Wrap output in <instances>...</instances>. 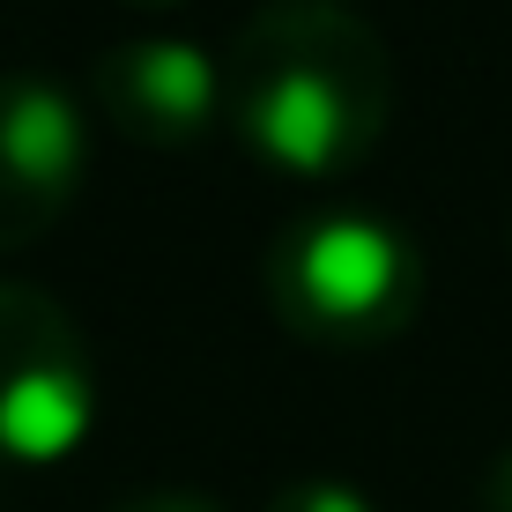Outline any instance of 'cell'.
<instances>
[{"label":"cell","instance_id":"1","mask_svg":"<svg viewBox=\"0 0 512 512\" xmlns=\"http://www.w3.org/2000/svg\"><path fill=\"white\" fill-rule=\"evenodd\" d=\"M394 52L349 0H268L223 52V119L282 179H342L379 149Z\"/></svg>","mask_w":512,"mask_h":512},{"label":"cell","instance_id":"2","mask_svg":"<svg viewBox=\"0 0 512 512\" xmlns=\"http://www.w3.org/2000/svg\"><path fill=\"white\" fill-rule=\"evenodd\" d=\"M268 305L305 349L364 357L423 312V253L401 223L372 208H320L282 223L268 245Z\"/></svg>","mask_w":512,"mask_h":512},{"label":"cell","instance_id":"3","mask_svg":"<svg viewBox=\"0 0 512 512\" xmlns=\"http://www.w3.org/2000/svg\"><path fill=\"white\" fill-rule=\"evenodd\" d=\"M104 372L82 320L38 282H0V468H60L90 446Z\"/></svg>","mask_w":512,"mask_h":512},{"label":"cell","instance_id":"4","mask_svg":"<svg viewBox=\"0 0 512 512\" xmlns=\"http://www.w3.org/2000/svg\"><path fill=\"white\" fill-rule=\"evenodd\" d=\"M90 179V119L45 75H0V253L52 238Z\"/></svg>","mask_w":512,"mask_h":512},{"label":"cell","instance_id":"5","mask_svg":"<svg viewBox=\"0 0 512 512\" xmlns=\"http://www.w3.org/2000/svg\"><path fill=\"white\" fill-rule=\"evenodd\" d=\"M90 104L134 149H186L223 127V60L193 38H127L97 60Z\"/></svg>","mask_w":512,"mask_h":512},{"label":"cell","instance_id":"6","mask_svg":"<svg viewBox=\"0 0 512 512\" xmlns=\"http://www.w3.org/2000/svg\"><path fill=\"white\" fill-rule=\"evenodd\" d=\"M268 512H379V505L342 475H297V483H282L268 498Z\"/></svg>","mask_w":512,"mask_h":512},{"label":"cell","instance_id":"7","mask_svg":"<svg viewBox=\"0 0 512 512\" xmlns=\"http://www.w3.org/2000/svg\"><path fill=\"white\" fill-rule=\"evenodd\" d=\"M104 512H223L216 498H201V490H127L119 505Z\"/></svg>","mask_w":512,"mask_h":512},{"label":"cell","instance_id":"8","mask_svg":"<svg viewBox=\"0 0 512 512\" xmlns=\"http://www.w3.org/2000/svg\"><path fill=\"white\" fill-rule=\"evenodd\" d=\"M475 512H512V446L483 468V483H475Z\"/></svg>","mask_w":512,"mask_h":512},{"label":"cell","instance_id":"9","mask_svg":"<svg viewBox=\"0 0 512 512\" xmlns=\"http://www.w3.org/2000/svg\"><path fill=\"white\" fill-rule=\"evenodd\" d=\"M134 8H186V0H134Z\"/></svg>","mask_w":512,"mask_h":512}]
</instances>
